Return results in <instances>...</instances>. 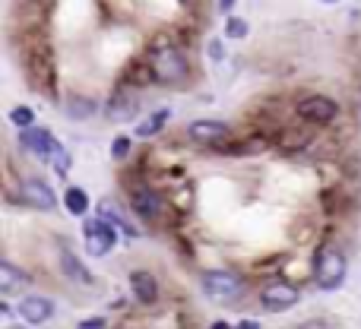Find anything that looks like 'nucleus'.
Segmentation results:
<instances>
[{
	"instance_id": "obj_1",
	"label": "nucleus",
	"mask_w": 361,
	"mask_h": 329,
	"mask_svg": "<svg viewBox=\"0 0 361 329\" xmlns=\"http://www.w3.org/2000/svg\"><path fill=\"white\" fill-rule=\"evenodd\" d=\"M149 70H152V79L162 82V86H180V82L190 76V64H187V57H184V51H178V48L168 45V41H162V45L152 51Z\"/></svg>"
},
{
	"instance_id": "obj_2",
	"label": "nucleus",
	"mask_w": 361,
	"mask_h": 329,
	"mask_svg": "<svg viewBox=\"0 0 361 329\" xmlns=\"http://www.w3.org/2000/svg\"><path fill=\"white\" fill-rule=\"evenodd\" d=\"M200 285H203L206 298L219 301V304H225V301H238L241 294H244V282H241V276H238V272H232V270H210V272H203Z\"/></svg>"
},
{
	"instance_id": "obj_3",
	"label": "nucleus",
	"mask_w": 361,
	"mask_h": 329,
	"mask_svg": "<svg viewBox=\"0 0 361 329\" xmlns=\"http://www.w3.org/2000/svg\"><path fill=\"white\" fill-rule=\"evenodd\" d=\"M314 279H317V285H320L324 292L339 288L342 279H346V256L339 254L336 247H324V250L317 254V260H314Z\"/></svg>"
},
{
	"instance_id": "obj_4",
	"label": "nucleus",
	"mask_w": 361,
	"mask_h": 329,
	"mask_svg": "<svg viewBox=\"0 0 361 329\" xmlns=\"http://www.w3.org/2000/svg\"><path fill=\"white\" fill-rule=\"evenodd\" d=\"M86 250H89V256H105L111 254V247H114V225L108 222L105 216H98V218H89L86 222Z\"/></svg>"
},
{
	"instance_id": "obj_5",
	"label": "nucleus",
	"mask_w": 361,
	"mask_h": 329,
	"mask_svg": "<svg viewBox=\"0 0 361 329\" xmlns=\"http://www.w3.org/2000/svg\"><path fill=\"white\" fill-rule=\"evenodd\" d=\"M260 301H263V307L270 314H286V310H292V307L298 304V288L288 282H272L263 288Z\"/></svg>"
},
{
	"instance_id": "obj_6",
	"label": "nucleus",
	"mask_w": 361,
	"mask_h": 329,
	"mask_svg": "<svg viewBox=\"0 0 361 329\" xmlns=\"http://www.w3.org/2000/svg\"><path fill=\"white\" fill-rule=\"evenodd\" d=\"M19 196H23L26 206H32V209H54V203H57V196H54V190L48 187L45 180H38V178H29L23 180V187H19Z\"/></svg>"
},
{
	"instance_id": "obj_7",
	"label": "nucleus",
	"mask_w": 361,
	"mask_h": 329,
	"mask_svg": "<svg viewBox=\"0 0 361 329\" xmlns=\"http://www.w3.org/2000/svg\"><path fill=\"white\" fill-rule=\"evenodd\" d=\"M298 114L304 120H314V124H330V120L339 114V105L333 102V98L311 95V98H304V102L298 105Z\"/></svg>"
},
{
	"instance_id": "obj_8",
	"label": "nucleus",
	"mask_w": 361,
	"mask_h": 329,
	"mask_svg": "<svg viewBox=\"0 0 361 329\" xmlns=\"http://www.w3.org/2000/svg\"><path fill=\"white\" fill-rule=\"evenodd\" d=\"M19 142H23L26 152H32V156H41V158H51V152L60 146V142L54 140L48 130H32V127H23Z\"/></svg>"
},
{
	"instance_id": "obj_9",
	"label": "nucleus",
	"mask_w": 361,
	"mask_h": 329,
	"mask_svg": "<svg viewBox=\"0 0 361 329\" xmlns=\"http://www.w3.org/2000/svg\"><path fill=\"white\" fill-rule=\"evenodd\" d=\"M130 206H133V212L140 218H146V222H152V218L162 216V196H158L156 190H149V187H136L133 196H130Z\"/></svg>"
},
{
	"instance_id": "obj_10",
	"label": "nucleus",
	"mask_w": 361,
	"mask_h": 329,
	"mask_svg": "<svg viewBox=\"0 0 361 329\" xmlns=\"http://www.w3.org/2000/svg\"><path fill=\"white\" fill-rule=\"evenodd\" d=\"M19 317L26 323H32V326H41V323H48L54 317V304L48 298H41V294H32V298H26L19 304Z\"/></svg>"
},
{
	"instance_id": "obj_11",
	"label": "nucleus",
	"mask_w": 361,
	"mask_h": 329,
	"mask_svg": "<svg viewBox=\"0 0 361 329\" xmlns=\"http://www.w3.org/2000/svg\"><path fill=\"white\" fill-rule=\"evenodd\" d=\"M130 292L136 294L140 304H156L158 301V282L152 279V272L136 270V272H130Z\"/></svg>"
},
{
	"instance_id": "obj_12",
	"label": "nucleus",
	"mask_w": 361,
	"mask_h": 329,
	"mask_svg": "<svg viewBox=\"0 0 361 329\" xmlns=\"http://www.w3.org/2000/svg\"><path fill=\"white\" fill-rule=\"evenodd\" d=\"M136 108H140V102H136L133 92H114V95L108 98L105 114H108V120H127L136 114Z\"/></svg>"
},
{
	"instance_id": "obj_13",
	"label": "nucleus",
	"mask_w": 361,
	"mask_h": 329,
	"mask_svg": "<svg viewBox=\"0 0 361 329\" xmlns=\"http://www.w3.org/2000/svg\"><path fill=\"white\" fill-rule=\"evenodd\" d=\"M228 136V124H222V120H196V124H190V140L196 142H219Z\"/></svg>"
},
{
	"instance_id": "obj_14",
	"label": "nucleus",
	"mask_w": 361,
	"mask_h": 329,
	"mask_svg": "<svg viewBox=\"0 0 361 329\" xmlns=\"http://www.w3.org/2000/svg\"><path fill=\"white\" fill-rule=\"evenodd\" d=\"M19 288H26V276L16 270L13 263H0V294H16Z\"/></svg>"
},
{
	"instance_id": "obj_15",
	"label": "nucleus",
	"mask_w": 361,
	"mask_h": 329,
	"mask_svg": "<svg viewBox=\"0 0 361 329\" xmlns=\"http://www.w3.org/2000/svg\"><path fill=\"white\" fill-rule=\"evenodd\" d=\"M165 124H168V108H158L149 120H143V124L136 127V136H156L158 130L165 127Z\"/></svg>"
},
{
	"instance_id": "obj_16",
	"label": "nucleus",
	"mask_w": 361,
	"mask_h": 329,
	"mask_svg": "<svg viewBox=\"0 0 361 329\" xmlns=\"http://www.w3.org/2000/svg\"><path fill=\"white\" fill-rule=\"evenodd\" d=\"M64 203H67V209L73 212V216H83V212L89 209V196H86L83 187H70L67 196H64Z\"/></svg>"
},
{
	"instance_id": "obj_17",
	"label": "nucleus",
	"mask_w": 361,
	"mask_h": 329,
	"mask_svg": "<svg viewBox=\"0 0 361 329\" xmlns=\"http://www.w3.org/2000/svg\"><path fill=\"white\" fill-rule=\"evenodd\" d=\"M98 216H105L108 222H111V225H118L120 232H124V234H130V238H136V234H140V232H136V228H133V225L127 222V218H120L118 212H114V206H111V203H102V206H98Z\"/></svg>"
},
{
	"instance_id": "obj_18",
	"label": "nucleus",
	"mask_w": 361,
	"mask_h": 329,
	"mask_svg": "<svg viewBox=\"0 0 361 329\" xmlns=\"http://www.w3.org/2000/svg\"><path fill=\"white\" fill-rule=\"evenodd\" d=\"M64 272H67L70 279H80V282H92V276L86 272V266L80 260H73L70 254H64Z\"/></svg>"
},
{
	"instance_id": "obj_19",
	"label": "nucleus",
	"mask_w": 361,
	"mask_h": 329,
	"mask_svg": "<svg viewBox=\"0 0 361 329\" xmlns=\"http://www.w3.org/2000/svg\"><path fill=\"white\" fill-rule=\"evenodd\" d=\"M51 164H54V171H57L60 178H67V171H70V156L57 146V149L51 152Z\"/></svg>"
},
{
	"instance_id": "obj_20",
	"label": "nucleus",
	"mask_w": 361,
	"mask_h": 329,
	"mask_svg": "<svg viewBox=\"0 0 361 329\" xmlns=\"http://www.w3.org/2000/svg\"><path fill=\"white\" fill-rule=\"evenodd\" d=\"M10 120H13L16 127H32V120H35V114H32V108H13Z\"/></svg>"
},
{
	"instance_id": "obj_21",
	"label": "nucleus",
	"mask_w": 361,
	"mask_h": 329,
	"mask_svg": "<svg viewBox=\"0 0 361 329\" xmlns=\"http://www.w3.org/2000/svg\"><path fill=\"white\" fill-rule=\"evenodd\" d=\"M225 35L228 38H244V35H248V23H241V19H228V23H225Z\"/></svg>"
},
{
	"instance_id": "obj_22",
	"label": "nucleus",
	"mask_w": 361,
	"mask_h": 329,
	"mask_svg": "<svg viewBox=\"0 0 361 329\" xmlns=\"http://www.w3.org/2000/svg\"><path fill=\"white\" fill-rule=\"evenodd\" d=\"M127 152H130V140H127V136H118V140H114V146H111V156L120 162Z\"/></svg>"
},
{
	"instance_id": "obj_23",
	"label": "nucleus",
	"mask_w": 361,
	"mask_h": 329,
	"mask_svg": "<svg viewBox=\"0 0 361 329\" xmlns=\"http://www.w3.org/2000/svg\"><path fill=\"white\" fill-rule=\"evenodd\" d=\"M95 111V105H92V102H70V114H92Z\"/></svg>"
},
{
	"instance_id": "obj_24",
	"label": "nucleus",
	"mask_w": 361,
	"mask_h": 329,
	"mask_svg": "<svg viewBox=\"0 0 361 329\" xmlns=\"http://www.w3.org/2000/svg\"><path fill=\"white\" fill-rule=\"evenodd\" d=\"M105 323L108 320H102V317H89V320H83L80 326H83V329H95V326H105Z\"/></svg>"
},
{
	"instance_id": "obj_25",
	"label": "nucleus",
	"mask_w": 361,
	"mask_h": 329,
	"mask_svg": "<svg viewBox=\"0 0 361 329\" xmlns=\"http://www.w3.org/2000/svg\"><path fill=\"white\" fill-rule=\"evenodd\" d=\"M210 54H212V57H222V45H219V41H212V45H210Z\"/></svg>"
},
{
	"instance_id": "obj_26",
	"label": "nucleus",
	"mask_w": 361,
	"mask_h": 329,
	"mask_svg": "<svg viewBox=\"0 0 361 329\" xmlns=\"http://www.w3.org/2000/svg\"><path fill=\"white\" fill-rule=\"evenodd\" d=\"M219 7H222V10H232V7H234V0H219Z\"/></svg>"
},
{
	"instance_id": "obj_27",
	"label": "nucleus",
	"mask_w": 361,
	"mask_h": 329,
	"mask_svg": "<svg viewBox=\"0 0 361 329\" xmlns=\"http://www.w3.org/2000/svg\"><path fill=\"white\" fill-rule=\"evenodd\" d=\"M324 3H336V0H324Z\"/></svg>"
}]
</instances>
